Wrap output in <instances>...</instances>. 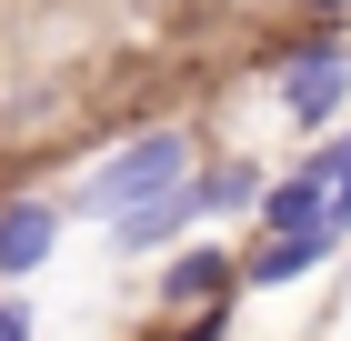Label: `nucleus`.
<instances>
[{
    "instance_id": "1",
    "label": "nucleus",
    "mask_w": 351,
    "mask_h": 341,
    "mask_svg": "<svg viewBox=\"0 0 351 341\" xmlns=\"http://www.w3.org/2000/svg\"><path fill=\"white\" fill-rule=\"evenodd\" d=\"M331 191H341V141H331L322 161H301L281 191H261V221H271V231H322V241H341V221H331Z\"/></svg>"
},
{
    "instance_id": "2",
    "label": "nucleus",
    "mask_w": 351,
    "mask_h": 341,
    "mask_svg": "<svg viewBox=\"0 0 351 341\" xmlns=\"http://www.w3.org/2000/svg\"><path fill=\"white\" fill-rule=\"evenodd\" d=\"M171 181H181V131H151V141H131V151L90 181V201H151V191H171Z\"/></svg>"
},
{
    "instance_id": "3",
    "label": "nucleus",
    "mask_w": 351,
    "mask_h": 341,
    "mask_svg": "<svg viewBox=\"0 0 351 341\" xmlns=\"http://www.w3.org/2000/svg\"><path fill=\"white\" fill-rule=\"evenodd\" d=\"M341 91H351V60L331 51V40H311V51L281 71V101H291V121H331V110H341Z\"/></svg>"
},
{
    "instance_id": "4",
    "label": "nucleus",
    "mask_w": 351,
    "mask_h": 341,
    "mask_svg": "<svg viewBox=\"0 0 351 341\" xmlns=\"http://www.w3.org/2000/svg\"><path fill=\"white\" fill-rule=\"evenodd\" d=\"M51 241H60V211L51 201H10V211H0V271L51 261Z\"/></svg>"
},
{
    "instance_id": "5",
    "label": "nucleus",
    "mask_w": 351,
    "mask_h": 341,
    "mask_svg": "<svg viewBox=\"0 0 351 341\" xmlns=\"http://www.w3.org/2000/svg\"><path fill=\"white\" fill-rule=\"evenodd\" d=\"M191 211H201V191H151V201H131V221H110V241H121V251H151V241L181 231Z\"/></svg>"
},
{
    "instance_id": "6",
    "label": "nucleus",
    "mask_w": 351,
    "mask_h": 341,
    "mask_svg": "<svg viewBox=\"0 0 351 341\" xmlns=\"http://www.w3.org/2000/svg\"><path fill=\"white\" fill-rule=\"evenodd\" d=\"M322 251H331L322 231H271L261 251H251V261H241V281H291V271H311V261H322Z\"/></svg>"
},
{
    "instance_id": "7",
    "label": "nucleus",
    "mask_w": 351,
    "mask_h": 341,
    "mask_svg": "<svg viewBox=\"0 0 351 341\" xmlns=\"http://www.w3.org/2000/svg\"><path fill=\"white\" fill-rule=\"evenodd\" d=\"M231 281H241V271L221 261V251H181L171 281H161V301H201V291H231Z\"/></svg>"
},
{
    "instance_id": "8",
    "label": "nucleus",
    "mask_w": 351,
    "mask_h": 341,
    "mask_svg": "<svg viewBox=\"0 0 351 341\" xmlns=\"http://www.w3.org/2000/svg\"><path fill=\"white\" fill-rule=\"evenodd\" d=\"M251 191H261L251 171H211V181H201V211H231V201H251Z\"/></svg>"
},
{
    "instance_id": "9",
    "label": "nucleus",
    "mask_w": 351,
    "mask_h": 341,
    "mask_svg": "<svg viewBox=\"0 0 351 341\" xmlns=\"http://www.w3.org/2000/svg\"><path fill=\"white\" fill-rule=\"evenodd\" d=\"M0 341H30V311H21V301H0Z\"/></svg>"
},
{
    "instance_id": "10",
    "label": "nucleus",
    "mask_w": 351,
    "mask_h": 341,
    "mask_svg": "<svg viewBox=\"0 0 351 341\" xmlns=\"http://www.w3.org/2000/svg\"><path fill=\"white\" fill-rule=\"evenodd\" d=\"M322 10H351V0H322Z\"/></svg>"
}]
</instances>
